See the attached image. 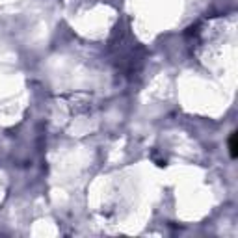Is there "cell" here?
Returning a JSON list of instances; mask_svg holds the SVG:
<instances>
[{
	"instance_id": "1",
	"label": "cell",
	"mask_w": 238,
	"mask_h": 238,
	"mask_svg": "<svg viewBox=\"0 0 238 238\" xmlns=\"http://www.w3.org/2000/svg\"><path fill=\"white\" fill-rule=\"evenodd\" d=\"M234 138L236 136L233 134V138H231V156H233V158L236 156V142H234Z\"/></svg>"
}]
</instances>
